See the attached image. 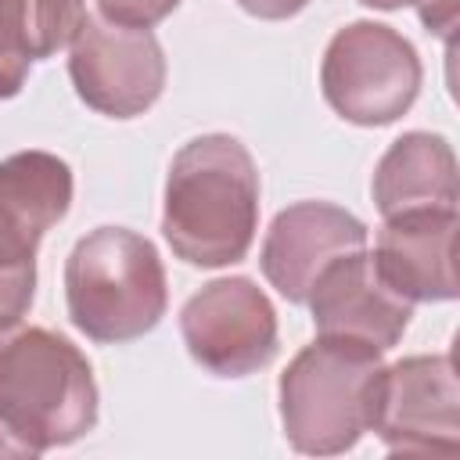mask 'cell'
<instances>
[{"label":"cell","mask_w":460,"mask_h":460,"mask_svg":"<svg viewBox=\"0 0 460 460\" xmlns=\"http://www.w3.org/2000/svg\"><path fill=\"white\" fill-rule=\"evenodd\" d=\"M417 47L385 22L341 25L320 61L323 101L352 126H388L402 119L420 93Z\"/></svg>","instance_id":"5"},{"label":"cell","mask_w":460,"mask_h":460,"mask_svg":"<svg viewBox=\"0 0 460 460\" xmlns=\"http://www.w3.org/2000/svg\"><path fill=\"white\" fill-rule=\"evenodd\" d=\"M259 230V169L230 133L187 140L165 176L162 234L176 259L201 270L234 266Z\"/></svg>","instance_id":"1"},{"label":"cell","mask_w":460,"mask_h":460,"mask_svg":"<svg viewBox=\"0 0 460 460\" xmlns=\"http://www.w3.org/2000/svg\"><path fill=\"white\" fill-rule=\"evenodd\" d=\"M456 11H460L456 0H417L420 22H424L431 32H438L442 40L453 36V29H456Z\"/></svg>","instance_id":"17"},{"label":"cell","mask_w":460,"mask_h":460,"mask_svg":"<svg viewBox=\"0 0 460 460\" xmlns=\"http://www.w3.org/2000/svg\"><path fill=\"white\" fill-rule=\"evenodd\" d=\"M359 248H367V226L359 216L331 201H295L273 216L259 266L277 295L298 305L334 259Z\"/></svg>","instance_id":"10"},{"label":"cell","mask_w":460,"mask_h":460,"mask_svg":"<svg viewBox=\"0 0 460 460\" xmlns=\"http://www.w3.org/2000/svg\"><path fill=\"white\" fill-rule=\"evenodd\" d=\"M359 4H367V7H374V11H399V7L417 4V0H359Z\"/></svg>","instance_id":"20"},{"label":"cell","mask_w":460,"mask_h":460,"mask_svg":"<svg viewBox=\"0 0 460 460\" xmlns=\"http://www.w3.org/2000/svg\"><path fill=\"white\" fill-rule=\"evenodd\" d=\"M93 4L101 18L133 25V29H151L180 7V0H93Z\"/></svg>","instance_id":"15"},{"label":"cell","mask_w":460,"mask_h":460,"mask_svg":"<svg viewBox=\"0 0 460 460\" xmlns=\"http://www.w3.org/2000/svg\"><path fill=\"white\" fill-rule=\"evenodd\" d=\"M180 334L190 359L212 377H248L277 356V313L248 277H219L180 309Z\"/></svg>","instance_id":"6"},{"label":"cell","mask_w":460,"mask_h":460,"mask_svg":"<svg viewBox=\"0 0 460 460\" xmlns=\"http://www.w3.org/2000/svg\"><path fill=\"white\" fill-rule=\"evenodd\" d=\"M0 456H36V449L29 442H22L4 417H0Z\"/></svg>","instance_id":"19"},{"label":"cell","mask_w":460,"mask_h":460,"mask_svg":"<svg viewBox=\"0 0 460 460\" xmlns=\"http://www.w3.org/2000/svg\"><path fill=\"white\" fill-rule=\"evenodd\" d=\"M0 417L36 456L79 442L97 428L90 359L50 327L0 323Z\"/></svg>","instance_id":"2"},{"label":"cell","mask_w":460,"mask_h":460,"mask_svg":"<svg viewBox=\"0 0 460 460\" xmlns=\"http://www.w3.org/2000/svg\"><path fill=\"white\" fill-rule=\"evenodd\" d=\"M309 309L320 338L359 341L377 352L399 345L410 327L413 302L402 298L377 270L367 248L334 259L309 291Z\"/></svg>","instance_id":"9"},{"label":"cell","mask_w":460,"mask_h":460,"mask_svg":"<svg viewBox=\"0 0 460 460\" xmlns=\"http://www.w3.org/2000/svg\"><path fill=\"white\" fill-rule=\"evenodd\" d=\"M72 205V169L50 151H14L0 162V266H36V248Z\"/></svg>","instance_id":"11"},{"label":"cell","mask_w":460,"mask_h":460,"mask_svg":"<svg viewBox=\"0 0 460 460\" xmlns=\"http://www.w3.org/2000/svg\"><path fill=\"white\" fill-rule=\"evenodd\" d=\"M68 75L86 108L108 119H137L165 90V54L151 29L86 14L68 47Z\"/></svg>","instance_id":"7"},{"label":"cell","mask_w":460,"mask_h":460,"mask_svg":"<svg viewBox=\"0 0 460 460\" xmlns=\"http://www.w3.org/2000/svg\"><path fill=\"white\" fill-rule=\"evenodd\" d=\"M456 212L388 216L377 230L374 262L381 277L410 302H453L460 295L453 273Z\"/></svg>","instance_id":"12"},{"label":"cell","mask_w":460,"mask_h":460,"mask_svg":"<svg viewBox=\"0 0 460 460\" xmlns=\"http://www.w3.org/2000/svg\"><path fill=\"white\" fill-rule=\"evenodd\" d=\"M381 352L359 341L316 338L280 374V424L288 442L309 456L352 449L374 424Z\"/></svg>","instance_id":"4"},{"label":"cell","mask_w":460,"mask_h":460,"mask_svg":"<svg viewBox=\"0 0 460 460\" xmlns=\"http://www.w3.org/2000/svg\"><path fill=\"white\" fill-rule=\"evenodd\" d=\"M309 0H237L241 11H248L252 18H262V22H284V18H295Z\"/></svg>","instance_id":"18"},{"label":"cell","mask_w":460,"mask_h":460,"mask_svg":"<svg viewBox=\"0 0 460 460\" xmlns=\"http://www.w3.org/2000/svg\"><path fill=\"white\" fill-rule=\"evenodd\" d=\"M0 11L14 47L29 61H43L72 47L86 22V0H0Z\"/></svg>","instance_id":"14"},{"label":"cell","mask_w":460,"mask_h":460,"mask_svg":"<svg viewBox=\"0 0 460 460\" xmlns=\"http://www.w3.org/2000/svg\"><path fill=\"white\" fill-rule=\"evenodd\" d=\"M370 431L392 453H453L460 446V385L449 352L385 367Z\"/></svg>","instance_id":"8"},{"label":"cell","mask_w":460,"mask_h":460,"mask_svg":"<svg viewBox=\"0 0 460 460\" xmlns=\"http://www.w3.org/2000/svg\"><path fill=\"white\" fill-rule=\"evenodd\" d=\"M29 65L32 61L14 47V40H11L7 25H4V11H0V101L22 93V86L29 79Z\"/></svg>","instance_id":"16"},{"label":"cell","mask_w":460,"mask_h":460,"mask_svg":"<svg viewBox=\"0 0 460 460\" xmlns=\"http://www.w3.org/2000/svg\"><path fill=\"white\" fill-rule=\"evenodd\" d=\"M374 205L388 216L406 212H456V155L438 133H402L381 155L374 180Z\"/></svg>","instance_id":"13"},{"label":"cell","mask_w":460,"mask_h":460,"mask_svg":"<svg viewBox=\"0 0 460 460\" xmlns=\"http://www.w3.org/2000/svg\"><path fill=\"white\" fill-rule=\"evenodd\" d=\"M65 305L79 334L122 345L158 327L169 305L158 248L126 226H97L65 259Z\"/></svg>","instance_id":"3"}]
</instances>
